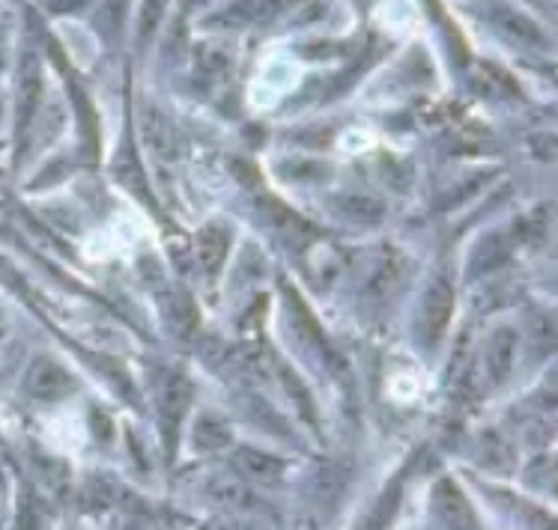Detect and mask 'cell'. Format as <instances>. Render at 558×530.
<instances>
[{
	"label": "cell",
	"instance_id": "1",
	"mask_svg": "<svg viewBox=\"0 0 558 530\" xmlns=\"http://www.w3.org/2000/svg\"><path fill=\"white\" fill-rule=\"evenodd\" d=\"M24 391L34 396V399H63L75 391V379L69 375L66 367H60L51 358H36L34 367L24 375Z\"/></svg>",
	"mask_w": 558,
	"mask_h": 530
},
{
	"label": "cell",
	"instance_id": "2",
	"mask_svg": "<svg viewBox=\"0 0 558 530\" xmlns=\"http://www.w3.org/2000/svg\"><path fill=\"white\" fill-rule=\"evenodd\" d=\"M451 313H454V289L448 281H434L430 289L424 295L422 317H418V325H422L424 340L436 346L442 340L445 328L451 322Z\"/></svg>",
	"mask_w": 558,
	"mask_h": 530
},
{
	"label": "cell",
	"instance_id": "3",
	"mask_svg": "<svg viewBox=\"0 0 558 530\" xmlns=\"http://www.w3.org/2000/svg\"><path fill=\"white\" fill-rule=\"evenodd\" d=\"M434 513L445 530H481L475 509L469 507L466 495L451 480H439L434 489Z\"/></svg>",
	"mask_w": 558,
	"mask_h": 530
},
{
	"label": "cell",
	"instance_id": "4",
	"mask_svg": "<svg viewBox=\"0 0 558 530\" xmlns=\"http://www.w3.org/2000/svg\"><path fill=\"white\" fill-rule=\"evenodd\" d=\"M233 471H236V480L245 485H275L284 477V463L269 453L242 447L233 453Z\"/></svg>",
	"mask_w": 558,
	"mask_h": 530
},
{
	"label": "cell",
	"instance_id": "5",
	"mask_svg": "<svg viewBox=\"0 0 558 530\" xmlns=\"http://www.w3.org/2000/svg\"><path fill=\"white\" fill-rule=\"evenodd\" d=\"M189 406H192V384H189L185 375H171V379L165 382V387H161V396H159L161 427H165V432L171 435V441L173 435H177L180 423H183Z\"/></svg>",
	"mask_w": 558,
	"mask_h": 530
},
{
	"label": "cell",
	"instance_id": "6",
	"mask_svg": "<svg viewBox=\"0 0 558 530\" xmlns=\"http://www.w3.org/2000/svg\"><path fill=\"white\" fill-rule=\"evenodd\" d=\"M141 135H144V144L149 147L153 156L159 159H177V128L173 123L159 111V108H144V120H141Z\"/></svg>",
	"mask_w": 558,
	"mask_h": 530
},
{
	"label": "cell",
	"instance_id": "7",
	"mask_svg": "<svg viewBox=\"0 0 558 530\" xmlns=\"http://www.w3.org/2000/svg\"><path fill=\"white\" fill-rule=\"evenodd\" d=\"M513 349H517V337H513V331H508V328H499V331L487 340V346H484V370L490 372L493 384H499L508 379V372H511L513 363Z\"/></svg>",
	"mask_w": 558,
	"mask_h": 530
},
{
	"label": "cell",
	"instance_id": "8",
	"mask_svg": "<svg viewBox=\"0 0 558 530\" xmlns=\"http://www.w3.org/2000/svg\"><path fill=\"white\" fill-rule=\"evenodd\" d=\"M230 248V233L221 224H209L197 233V242H194V250H197V260H201V269L216 274L221 269V262L228 257Z\"/></svg>",
	"mask_w": 558,
	"mask_h": 530
},
{
	"label": "cell",
	"instance_id": "9",
	"mask_svg": "<svg viewBox=\"0 0 558 530\" xmlns=\"http://www.w3.org/2000/svg\"><path fill=\"white\" fill-rule=\"evenodd\" d=\"M496 22H499V30L505 39H511L513 46H523V48H541L544 46V36L537 30L535 22H529L523 12H513V10H501L496 15Z\"/></svg>",
	"mask_w": 558,
	"mask_h": 530
},
{
	"label": "cell",
	"instance_id": "10",
	"mask_svg": "<svg viewBox=\"0 0 558 530\" xmlns=\"http://www.w3.org/2000/svg\"><path fill=\"white\" fill-rule=\"evenodd\" d=\"M228 441L230 429L225 420L213 418V415L197 418V423H194V447H197V451H218V447H225Z\"/></svg>",
	"mask_w": 558,
	"mask_h": 530
},
{
	"label": "cell",
	"instance_id": "11",
	"mask_svg": "<svg viewBox=\"0 0 558 530\" xmlns=\"http://www.w3.org/2000/svg\"><path fill=\"white\" fill-rule=\"evenodd\" d=\"M209 495H213V501H218L221 507L228 509H248L254 504L248 485L242 483V480H228V477H221V480L209 485Z\"/></svg>",
	"mask_w": 558,
	"mask_h": 530
},
{
	"label": "cell",
	"instance_id": "12",
	"mask_svg": "<svg viewBox=\"0 0 558 530\" xmlns=\"http://www.w3.org/2000/svg\"><path fill=\"white\" fill-rule=\"evenodd\" d=\"M168 322L173 325L177 334H192L194 325H197V310L189 301V295L185 293H173L171 295V305H168Z\"/></svg>",
	"mask_w": 558,
	"mask_h": 530
},
{
	"label": "cell",
	"instance_id": "13",
	"mask_svg": "<svg viewBox=\"0 0 558 530\" xmlns=\"http://www.w3.org/2000/svg\"><path fill=\"white\" fill-rule=\"evenodd\" d=\"M197 66L209 75H218L230 66V51L218 42H206V46L197 48Z\"/></svg>",
	"mask_w": 558,
	"mask_h": 530
},
{
	"label": "cell",
	"instance_id": "14",
	"mask_svg": "<svg viewBox=\"0 0 558 530\" xmlns=\"http://www.w3.org/2000/svg\"><path fill=\"white\" fill-rule=\"evenodd\" d=\"M36 96H39V75L31 72V78L24 75L22 81V104H19V123L24 125V120H31V113L36 108Z\"/></svg>",
	"mask_w": 558,
	"mask_h": 530
},
{
	"label": "cell",
	"instance_id": "15",
	"mask_svg": "<svg viewBox=\"0 0 558 530\" xmlns=\"http://www.w3.org/2000/svg\"><path fill=\"white\" fill-rule=\"evenodd\" d=\"M117 180L125 182L132 192H141V168H137V161L132 159V152H123V156L117 159Z\"/></svg>",
	"mask_w": 558,
	"mask_h": 530
},
{
	"label": "cell",
	"instance_id": "16",
	"mask_svg": "<svg viewBox=\"0 0 558 530\" xmlns=\"http://www.w3.org/2000/svg\"><path fill=\"white\" fill-rule=\"evenodd\" d=\"M129 530H197L194 525H185L183 519L177 516H153V519L135 521Z\"/></svg>",
	"mask_w": 558,
	"mask_h": 530
}]
</instances>
